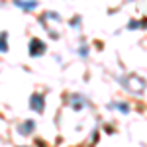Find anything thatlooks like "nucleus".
I'll list each match as a JSON object with an SVG mask.
<instances>
[{"label":"nucleus","instance_id":"f257e3e1","mask_svg":"<svg viewBox=\"0 0 147 147\" xmlns=\"http://www.w3.org/2000/svg\"><path fill=\"white\" fill-rule=\"evenodd\" d=\"M120 82L125 86V90H129L131 94H141L145 90V80L139 79L137 75H129L127 79H120Z\"/></svg>","mask_w":147,"mask_h":147},{"label":"nucleus","instance_id":"f03ea898","mask_svg":"<svg viewBox=\"0 0 147 147\" xmlns=\"http://www.w3.org/2000/svg\"><path fill=\"white\" fill-rule=\"evenodd\" d=\"M30 108L35 114H43V110H45V96L41 92H34L30 96Z\"/></svg>","mask_w":147,"mask_h":147},{"label":"nucleus","instance_id":"7ed1b4c3","mask_svg":"<svg viewBox=\"0 0 147 147\" xmlns=\"http://www.w3.org/2000/svg\"><path fill=\"white\" fill-rule=\"evenodd\" d=\"M28 51H30V55H32V57H39V55H43V53L47 51V45L41 41V39L34 37V39L28 43Z\"/></svg>","mask_w":147,"mask_h":147},{"label":"nucleus","instance_id":"20e7f679","mask_svg":"<svg viewBox=\"0 0 147 147\" xmlns=\"http://www.w3.org/2000/svg\"><path fill=\"white\" fill-rule=\"evenodd\" d=\"M35 127H37V124H35V120H24V122H20L18 124V134L24 137L32 136L35 131Z\"/></svg>","mask_w":147,"mask_h":147},{"label":"nucleus","instance_id":"39448f33","mask_svg":"<svg viewBox=\"0 0 147 147\" xmlns=\"http://www.w3.org/2000/svg\"><path fill=\"white\" fill-rule=\"evenodd\" d=\"M69 104H71V108H75V110H80V108H84L88 102L84 96H80V94H71L69 96Z\"/></svg>","mask_w":147,"mask_h":147},{"label":"nucleus","instance_id":"423d86ee","mask_svg":"<svg viewBox=\"0 0 147 147\" xmlns=\"http://www.w3.org/2000/svg\"><path fill=\"white\" fill-rule=\"evenodd\" d=\"M14 4H16V6H20V8L26 10V12H32V10H35V8L39 6V2H37V0H14Z\"/></svg>","mask_w":147,"mask_h":147},{"label":"nucleus","instance_id":"0eeeda50","mask_svg":"<svg viewBox=\"0 0 147 147\" xmlns=\"http://www.w3.org/2000/svg\"><path fill=\"white\" fill-rule=\"evenodd\" d=\"M8 49H10V45H8V34L2 32L0 34V53H6Z\"/></svg>","mask_w":147,"mask_h":147},{"label":"nucleus","instance_id":"6e6552de","mask_svg":"<svg viewBox=\"0 0 147 147\" xmlns=\"http://www.w3.org/2000/svg\"><path fill=\"white\" fill-rule=\"evenodd\" d=\"M116 108H118V110H122L124 114L129 112V108H127V104H125V102H120V104H116Z\"/></svg>","mask_w":147,"mask_h":147},{"label":"nucleus","instance_id":"1a4fd4ad","mask_svg":"<svg viewBox=\"0 0 147 147\" xmlns=\"http://www.w3.org/2000/svg\"><path fill=\"white\" fill-rule=\"evenodd\" d=\"M79 26H80V16H77V18H73V20H71V28L79 30Z\"/></svg>","mask_w":147,"mask_h":147},{"label":"nucleus","instance_id":"9d476101","mask_svg":"<svg viewBox=\"0 0 147 147\" xmlns=\"http://www.w3.org/2000/svg\"><path fill=\"white\" fill-rule=\"evenodd\" d=\"M79 53H80L82 57H86V55H88V47H86V45H82V47L79 49Z\"/></svg>","mask_w":147,"mask_h":147},{"label":"nucleus","instance_id":"9b49d317","mask_svg":"<svg viewBox=\"0 0 147 147\" xmlns=\"http://www.w3.org/2000/svg\"><path fill=\"white\" fill-rule=\"evenodd\" d=\"M20 147H28V145H20Z\"/></svg>","mask_w":147,"mask_h":147}]
</instances>
